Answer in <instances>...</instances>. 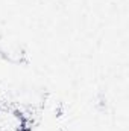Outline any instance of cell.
Returning <instances> with one entry per match:
<instances>
[{"mask_svg": "<svg viewBox=\"0 0 129 131\" xmlns=\"http://www.w3.org/2000/svg\"><path fill=\"white\" fill-rule=\"evenodd\" d=\"M15 131H32V127H28L26 124H20V127Z\"/></svg>", "mask_w": 129, "mask_h": 131, "instance_id": "7a4b0ae2", "label": "cell"}, {"mask_svg": "<svg viewBox=\"0 0 129 131\" xmlns=\"http://www.w3.org/2000/svg\"><path fill=\"white\" fill-rule=\"evenodd\" d=\"M56 113H58V114H56V116H62V110H61V108H59V110H58V111H56Z\"/></svg>", "mask_w": 129, "mask_h": 131, "instance_id": "3957f363", "label": "cell"}, {"mask_svg": "<svg viewBox=\"0 0 129 131\" xmlns=\"http://www.w3.org/2000/svg\"><path fill=\"white\" fill-rule=\"evenodd\" d=\"M12 114H14V117L15 119H18L20 121V124H28V117L23 114V111H20L18 108H15L14 111H12Z\"/></svg>", "mask_w": 129, "mask_h": 131, "instance_id": "6da1fadb", "label": "cell"}]
</instances>
